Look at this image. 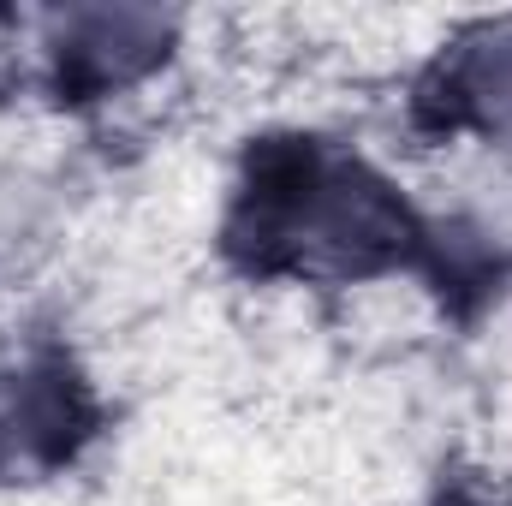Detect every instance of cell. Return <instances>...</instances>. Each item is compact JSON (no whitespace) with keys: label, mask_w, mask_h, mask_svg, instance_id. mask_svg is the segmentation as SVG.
Returning a JSON list of instances; mask_svg holds the SVG:
<instances>
[{"label":"cell","mask_w":512,"mask_h":506,"mask_svg":"<svg viewBox=\"0 0 512 506\" xmlns=\"http://www.w3.org/2000/svg\"><path fill=\"white\" fill-rule=\"evenodd\" d=\"M471 90H477V102L495 126H512V30L483 42V54L471 66Z\"/></svg>","instance_id":"1"}]
</instances>
